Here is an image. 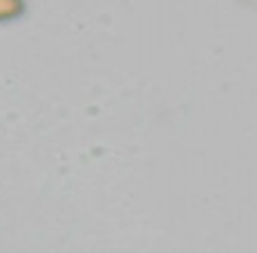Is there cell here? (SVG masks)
Here are the masks:
<instances>
[{
  "label": "cell",
  "mask_w": 257,
  "mask_h": 253,
  "mask_svg": "<svg viewBox=\"0 0 257 253\" xmlns=\"http://www.w3.org/2000/svg\"><path fill=\"white\" fill-rule=\"evenodd\" d=\"M23 12V3L21 0H0V21L14 18Z\"/></svg>",
  "instance_id": "1"
}]
</instances>
